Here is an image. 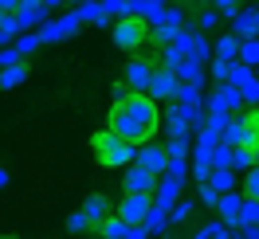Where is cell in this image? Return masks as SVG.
<instances>
[{
	"mask_svg": "<svg viewBox=\"0 0 259 239\" xmlns=\"http://www.w3.org/2000/svg\"><path fill=\"white\" fill-rule=\"evenodd\" d=\"M177 90H181L177 71L157 67V71H153V82H149V98H153V102H177Z\"/></svg>",
	"mask_w": 259,
	"mask_h": 239,
	"instance_id": "ba28073f",
	"label": "cell"
},
{
	"mask_svg": "<svg viewBox=\"0 0 259 239\" xmlns=\"http://www.w3.org/2000/svg\"><path fill=\"white\" fill-rule=\"evenodd\" d=\"M240 63L259 67V39H243L240 43Z\"/></svg>",
	"mask_w": 259,
	"mask_h": 239,
	"instance_id": "83f0119b",
	"label": "cell"
},
{
	"mask_svg": "<svg viewBox=\"0 0 259 239\" xmlns=\"http://www.w3.org/2000/svg\"><path fill=\"white\" fill-rule=\"evenodd\" d=\"M204 184H208V188H216L220 196H224V192H236V169H212Z\"/></svg>",
	"mask_w": 259,
	"mask_h": 239,
	"instance_id": "ac0fdd59",
	"label": "cell"
},
{
	"mask_svg": "<svg viewBox=\"0 0 259 239\" xmlns=\"http://www.w3.org/2000/svg\"><path fill=\"white\" fill-rule=\"evenodd\" d=\"M193 4H212V0H193Z\"/></svg>",
	"mask_w": 259,
	"mask_h": 239,
	"instance_id": "7dc6e473",
	"label": "cell"
},
{
	"mask_svg": "<svg viewBox=\"0 0 259 239\" xmlns=\"http://www.w3.org/2000/svg\"><path fill=\"white\" fill-rule=\"evenodd\" d=\"M255 165H259V145H255Z\"/></svg>",
	"mask_w": 259,
	"mask_h": 239,
	"instance_id": "c3c4849f",
	"label": "cell"
},
{
	"mask_svg": "<svg viewBox=\"0 0 259 239\" xmlns=\"http://www.w3.org/2000/svg\"><path fill=\"white\" fill-rule=\"evenodd\" d=\"M24 79H28V63L4 67V71H0V90H12V86H20Z\"/></svg>",
	"mask_w": 259,
	"mask_h": 239,
	"instance_id": "ffe728a7",
	"label": "cell"
},
{
	"mask_svg": "<svg viewBox=\"0 0 259 239\" xmlns=\"http://www.w3.org/2000/svg\"><path fill=\"white\" fill-rule=\"evenodd\" d=\"M236 231H240V239H259V223H240Z\"/></svg>",
	"mask_w": 259,
	"mask_h": 239,
	"instance_id": "f35d334b",
	"label": "cell"
},
{
	"mask_svg": "<svg viewBox=\"0 0 259 239\" xmlns=\"http://www.w3.org/2000/svg\"><path fill=\"white\" fill-rule=\"evenodd\" d=\"M75 4H79V8H82V4H95V0H75Z\"/></svg>",
	"mask_w": 259,
	"mask_h": 239,
	"instance_id": "f6af8a7d",
	"label": "cell"
},
{
	"mask_svg": "<svg viewBox=\"0 0 259 239\" xmlns=\"http://www.w3.org/2000/svg\"><path fill=\"white\" fill-rule=\"evenodd\" d=\"M177 102H181V106H204V90H196V86H189V82H181Z\"/></svg>",
	"mask_w": 259,
	"mask_h": 239,
	"instance_id": "4316f807",
	"label": "cell"
},
{
	"mask_svg": "<svg viewBox=\"0 0 259 239\" xmlns=\"http://www.w3.org/2000/svg\"><path fill=\"white\" fill-rule=\"evenodd\" d=\"M232 165H236V149L220 141L216 149H212V169H232Z\"/></svg>",
	"mask_w": 259,
	"mask_h": 239,
	"instance_id": "cb8c5ba5",
	"label": "cell"
},
{
	"mask_svg": "<svg viewBox=\"0 0 259 239\" xmlns=\"http://www.w3.org/2000/svg\"><path fill=\"white\" fill-rule=\"evenodd\" d=\"M67 231H71V235H87V231H95V223L87 220V212H75V216H67Z\"/></svg>",
	"mask_w": 259,
	"mask_h": 239,
	"instance_id": "484cf974",
	"label": "cell"
},
{
	"mask_svg": "<svg viewBox=\"0 0 259 239\" xmlns=\"http://www.w3.org/2000/svg\"><path fill=\"white\" fill-rule=\"evenodd\" d=\"M16 63H24V55H20L16 47H0V71H4V67H16Z\"/></svg>",
	"mask_w": 259,
	"mask_h": 239,
	"instance_id": "d590c367",
	"label": "cell"
},
{
	"mask_svg": "<svg viewBox=\"0 0 259 239\" xmlns=\"http://www.w3.org/2000/svg\"><path fill=\"white\" fill-rule=\"evenodd\" d=\"M240 98H243V102H247V106H259V82L251 79V82H247V86H243V90H240Z\"/></svg>",
	"mask_w": 259,
	"mask_h": 239,
	"instance_id": "8d00e7d4",
	"label": "cell"
},
{
	"mask_svg": "<svg viewBox=\"0 0 259 239\" xmlns=\"http://www.w3.org/2000/svg\"><path fill=\"white\" fill-rule=\"evenodd\" d=\"M153 71H157V63H153V59H130V67H126V75H122V82H126L134 94H149Z\"/></svg>",
	"mask_w": 259,
	"mask_h": 239,
	"instance_id": "8992f818",
	"label": "cell"
},
{
	"mask_svg": "<svg viewBox=\"0 0 259 239\" xmlns=\"http://www.w3.org/2000/svg\"><path fill=\"white\" fill-rule=\"evenodd\" d=\"M20 0H0V16H16Z\"/></svg>",
	"mask_w": 259,
	"mask_h": 239,
	"instance_id": "b9f144b4",
	"label": "cell"
},
{
	"mask_svg": "<svg viewBox=\"0 0 259 239\" xmlns=\"http://www.w3.org/2000/svg\"><path fill=\"white\" fill-rule=\"evenodd\" d=\"M0 24H4V16H0Z\"/></svg>",
	"mask_w": 259,
	"mask_h": 239,
	"instance_id": "816d5d0a",
	"label": "cell"
},
{
	"mask_svg": "<svg viewBox=\"0 0 259 239\" xmlns=\"http://www.w3.org/2000/svg\"><path fill=\"white\" fill-rule=\"evenodd\" d=\"M0 239H16V235H12V231H4V235H0Z\"/></svg>",
	"mask_w": 259,
	"mask_h": 239,
	"instance_id": "bcb514c9",
	"label": "cell"
},
{
	"mask_svg": "<svg viewBox=\"0 0 259 239\" xmlns=\"http://www.w3.org/2000/svg\"><path fill=\"white\" fill-rule=\"evenodd\" d=\"M232 169H243V173H247V169H255V149H247V145L236 149V165H232Z\"/></svg>",
	"mask_w": 259,
	"mask_h": 239,
	"instance_id": "d6a6232c",
	"label": "cell"
},
{
	"mask_svg": "<svg viewBox=\"0 0 259 239\" xmlns=\"http://www.w3.org/2000/svg\"><path fill=\"white\" fill-rule=\"evenodd\" d=\"M12 47H16L20 55H32V51L39 47V32H24V35L16 39V43H12Z\"/></svg>",
	"mask_w": 259,
	"mask_h": 239,
	"instance_id": "f1b7e54d",
	"label": "cell"
},
{
	"mask_svg": "<svg viewBox=\"0 0 259 239\" xmlns=\"http://www.w3.org/2000/svg\"><path fill=\"white\" fill-rule=\"evenodd\" d=\"M177 196H181V180L165 173L161 180H157V188H153V208H161V212H173V208H177Z\"/></svg>",
	"mask_w": 259,
	"mask_h": 239,
	"instance_id": "30bf717a",
	"label": "cell"
},
{
	"mask_svg": "<svg viewBox=\"0 0 259 239\" xmlns=\"http://www.w3.org/2000/svg\"><path fill=\"white\" fill-rule=\"evenodd\" d=\"M110 94H114V102H122V98H130V94H134V90H130L126 82L118 79V82H114V90H110Z\"/></svg>",
	"mask_w": 259,
	"mask_h": 239,
	"instance_id": "ab89813d",
	"label": "cell"
},
{
	"mask_svg": "<svg viewBox=\"0 0 259 239\" xmlns=\"http://www.w3.org/2000/svg\"><path fill=\"white\" fill-rule=\"evenodd\" d=\"M200 204H204V208H216V204H220V192L208 188V184H200Z\"/></svg>",
	"mask_w": 259,
	"mask_h": 239,
	"instance_id": "74e56055",
	"label": "cell"
},
{
	"mask_svg": "<svg viewBox=\"0 0 259 239\" xmlns=\"http://www.w3.org/2000/svg\"><path fill=\"white\" fill-rule=\"evenodd\" d=\"M91 153L102 169H130L138 161V145L118 137L114 129H98V133H91Z\"/></svg>",
	"mask_w": 259,
	"mask_h": 239,
	"instance_id": "7a4b0ae2",
	"label": "cell"
},
{
	"mask_svg": "<svg viewBox=\"0 0 259 239\" xmlns=\"http://www.w3.org/2000/svg\"><path fill=\"white\" fill-rule=\"evenodd\" d=\"M165 133H169V137H193V129L185 122L181 106H169V110H165Z\"/></svg>",
	"mask_w": 259,
	"mask_h": 239,
	"instance_id": "e0dca14e",
	"label": "cell"
},
{
	"mask_svg": "<svg viewBox=\"0 0 259 239\" xmlns=\"http://www.w3.org/2000/svg\"><path fill=\"white\" fill-rule=\"evenodd\" d=\"M212 59H220V63H240V39H236V35H220V39L212 43Z\"/></svg>",
	"mask_w": 259,
	"mask_h": 239,
	"instance_id": "9a60e30c",
	"label": "cell"
},
{
	"mask_svg": "<svg viewBox=\"0 0 259 239\" xmlns=\"http://www.w3.org/2000/svg\"><path fill=\"white\" fill-rule=\"evenodd\" d=\"M126 231H130V223L122 216H106V220L98 223V235L102 239H126Z\"/></svg>",
	"mask_w": 259,
	"mask_h": 239,
	"instance_id": "d6986e66",
	"label": "cell"
},
{
	"mask_svg": "<svg viewBox=\"0 0 259 239\" xmlns=\"http://www.w3.org/2000/svg\"><path fill=\"white\" fill-rule=\"evenodd\" d=\"M240 223H259V200H243V208H240Z\"/></svg>",
	"mask_w": 259,
	"mask_h": 239,
	"instance_id": "836d02e7",
	"label": "cell"
},
{
	"mask_svg": "<svg viewBox=\"0 0 259 239\" xmlns=\"http://www.w3.org/2000/svg\"><path fill=\"white\" fill-rule=\"evenodd\" d=\"M110 35L118 51H142L149 43V24L142 16H122L110 24Z\"/></svg>",
	"mask_w": 259,
	"mask_h": 239,
	"instance_id": "3957f363",
	"label": "cell"
},
{
	"mask_svg": "<svg viewBox=\"0 0 259 239\" xmlns=\"http://www.w3.org/2000/svg\"><path fill=\"white\" fill-rule=\"evenodd\" d=\"M240 208H243V192H224L220 204H216V212H220V220H224L228 227H240Z\"/></svg>",
	"mask_w": 259,
	"mask_h": 239,
	"instance_id": "4fadbf2b",
	"label": "cell"
},
{
	"mask_svg": "<svg viewBox=\"0 0 259 239\" xmlns=\"http://www.w3.org/2000/svg\"><path fill=\"white\" fill-rule=\"evenodd\" d=\"M134 165H142V169L153 173V176H165L169 173V153H165L161 141H146V145H138V161H134Z\"/></svg>",
	"mask_w": 259,
	"mask_h": 239,
	"instance_id": "52a82bcc",
	"label": "cell"
},
{
	"mask_svg": "<svg viewBox=\"0 0 259 239\" xmlns=\"http://www.w3.org/2000/svg\"><path fill=\"white\" fill-rule=\"evenodd\" d=\"M255 79V67H247V63H232V75H228V86H236V90H243L247 82Z\"/></svg>",
	"mask_w": 259,
	"mask_h": 239,
	"instance_id": "603a6c76",
	"label": "cell"
},
{
	"mask_svg": "<svg viewBox=\"0 0 259 239\" xmlns=\"http://www.w3.org/2000/svg\"><path fill=\"white\" fill-rule=\"evenodd\" d=\"M255 82H259V67H255Z\"/></svg>",
	"mask_w": 259,
	"mask_h": 239,
	"instance_id": "681fc988",
	"label": "cell"
},
{
	"mask_svg": "<svg viewBox=\"0 0 259 239\" xmlns=\"http://www.w3.org/2000/svg\"><path fill=\"white\" fill-rule=\"evenodd\" d=\"M157 180H161V176L146 173L142 165H130L126 176H122V188H126V192H153V188H157Z\"/></svg>",
	"mask_w": 259,
	"mask_h": 239,
	"instance_id": "8fae6325",
	"label": "cell"
},
{
	"mask_svg": "<svg viewBox=\"0 0 259 239\" xmlns=\"http://www.w3.org/2000/svg\"><path fill=\"white\" fill-rule=\"evenodd\" d=\"M153 212V192H126L118 208H114V216H122L130 227H138V223H146V216Z\"/></svg>",
	"mask_w": 259,
	"mask_h": 239,
	"instance_id": "277c9868",
	"label": "cell"
},
{
	"mask_svg": "<svg viewBox=\"0 0 259 239\" xmlns=\"http://www.w3.org/2000/svg\"><path fill=\"white\" fill-rule=\"evenodd\" d=\"M126 239H149V231L138 223V227H130V231H126Z\"/></svg>",
	"mask_w": 259,
	"mask_h": 239,
	"instance_id": "7bdbcfd3",
	"label": "cell"
},
{
	"mask_svg": "<svg viewBox=\"0 0 259 239\" xmlns=\"http://www.w3.org/2000/svg\"><path fill=\"white\" fill-rule=\"evenodd\" d=\"M232 35L236 39H259V24H255V8H240L236 20H232Z\"/></svg>",
	"mask_w": 259,
	"mask_h": 239,
	"instance_id": "7c38bea8",
	"label": "cell"
},
{
	"mask_svg": "<svg viewBox=\"0 0 259 239\" xmlns=\"http://www.w3.org/2000/svg\"><path fill=\"white\" fill-rule=\"evenodd\" d=\"M243 122L251 126V133H259V106H251V110L243 114Z\"/></svg>",
	"mask_w": 259,
	"mask_h": 239,
	"instance_id": "60d3db41",
	"label": "cell"
},
{
	"mask_svg": "<svg viewBox=\"0 0 259 239\" xmlns=\"http://www.w3.org/2000/svg\"><path fill=\"white\" fill-rule=\"evenodd\" d=\"M255 24H259V8H255Z\"/></svg>",
	"mask_w": 259,
	"mask_h": 239,
	"instance_id": "f907efd6",
	"label": "cell"
},
{
	"mask_svg": "<svg viewBox=\"0 0 259 239\" xmlns=\"http://www.w3.org/2000/svg\"><path fill=\"white\" fill-rule=\"evenodd\" d=\"M196 212V204H189V200H177V208L169 212V223H189V216Z\"/></svg>",
	"mask_w": 259,
	"mask_h": 239,
	"instance_id": "f546056e",
	"label": "cell"
},
{
	"mask_svg": "<svg viewBox=\"0 0 259 239\" xmlns=\"http://www.w3.org/2000/svg\"><path fill=\"white\" fill-rule=\"evenodd\" d=\"M106 129H114L118 137H126L134 145L157 141V129H161V106L149 94H130L122 102H114L106 114Z\"/></svg>",
	"mask_w": 259,
	"mask_h": 239,
	"instance_id": "6da1fadb",
	"label": "cell"
},
{
	"mask_svg": "<svg viewBox=\"0 0 259 239\" xmlns=\"http://www.w3.org/2000/svg\"><path fill=\"white\" fill-rule=\"evenodd\" d=\"M102 8H106V16H114V20L134 16V12H130V0H102Z\"/></svg>",
	"mask_w": 259,
	"mask_h": 239,
	"instance_id": "4dcf8cb0",
	"label": "cell"
},
{
	"mask_svg": "<svg viewBox=\"0 0 259 239\" xmlns=\"http://www.w3.org/2000/svg\"><path fill=\"white\" fill-rule=\"evenodd\" d=\"M177 79L189 82V86H196V90H204V79H208V71H204V63H193V59H185V63L177 67Z\"/></svg>",
	"mask_w": 259,
	"mask_h": 239,
	"instance_id": "2e32d148",
	"label": "cell"
},
{
	"mask_svg": "<svg viewBox=\"0 0 259 239\" xmlns=\"http://www.w3.org/2000/svg\"><path fill=\"white\" fill-rule=\"evenodd\" d=\"M8 180H12V176H8V169H0V188H8Z\"/></svg>",
	"mask_w": 259,
	"mask_h": 239,
	"instance_id": "ee69618b",
	"label": "cell"
},
{
	"mask_svg": "<svg viewBox=\"0 0 259 239\" xmlns=\"http://www.w3.org/2000/svg\"><path fill=\"white\" fill-rule=\"evenodd\" d=\"M79 16H82V24H98V28H106V24H110L106 8H102V0H95V4H82Z\"/></svg>",
	"mask_w": 259,
	"mask_h": 239,
	"instance_id": "44dd1931",
	"label": "cell"
},
{
	"mask_svg": "<svg viewBox=\"0 0 259 239\" xmlns=\"http://www.w3.org/2000/svg\"><path fill=\"white\" fill-rule=\"evenodd\" d=\"M79 24H82L79 8H75V12H67V16H59V20H48V24L39 28V43H59V39H67V35L79 32Z\"/></svg>",
	"mask_w": 259,
	"mask_h": 239,
	"instance_id": "5b68a950",
	"label": "cell"
},
{
	"mask_svg": "<svg viewBox=\"0 0 259 239\" xmlns=\"http://www.w3.org/2000/svg\"><path fill=\"white\" fill-rule=\"evenodd\" d=\"M16 24H20V32L44 28V24H48V4H44V0H20V8H16Z\"/></svg>",
	"mask_w": 259,
	"mask_h": 239,
	"instance_id": "9c48e42d",
	"label": "cell"
},
{
	"mask_svg": "<svg viewBox=\"0 0 259 239\" xmlns=\"http://www.w3.org/2000/svg\"><path fill=\"white\" fill-rule=\"evenodd\" d=\"M216 24H220V12H216V8H200V12H196V28H200V32H208Z\"/></svg>",
	"mask_w": 259,
	"mask_h": 239,
	"instance_id": "1f68e13d",
	"label": "cell"
},
{
	"mask_svg": "<svg viewBox=\"0 0 259 239\" xmlns=\"http://www.w3.org/2000/svg\"><path fill=\"white\" fill-rule=\"evenodd\" d=\"M82 212H87V220L95 223V231H98V223L106 220V216H114V208L110 200L102 196V192H95V196H87V204H82Z\"/></svg>",
	"mask_w": 259,
	"mask_h": 239,
	"instance_id": "5bb4252c",
	"label": "cell"
},
{
	"mask_svg": "<svg viewBox=\"0 0 259 239\" xmlns=\"http://www.w3.org/2000/svg\"><path fill=\"white\" fill-rule=\"evenodd\" d=\"M240 192H243V200H259V165L243 173V184H240Z\"/></svg>",
	"mask_w": 259,
	"mask_h": 239,
	"instance_id": "d4e9b609",
	"label": "cell"
},
{
	"mask_svg": "<svg viewBox=\"0 0 259 239\" xmlns=\"http://www.w3.org/2000/svg\"><path fill=\"white\" fill-rule=\"evenodd\" d=\"M212 8L220 12V16H228V20H236V12H240V0H212Z\"/></svg>",
	"mask_w": 259,
	"mask_h": 239,
	"instance_id": "e575fe53",
	"label": "cell"
},
{
	"mask_svg": "<svg viewBox=\"0 0 259 239\" xmlns=\"http://www.w3.org/2000/svg\"><path fill=\"white\" fill-rule=\"evenodd\" d=\"M142 227H146L149 235H165V231H169V212H161V208H153V212L146 216V223H142Z\"/></svg>",
	"mask_w": 259,
	"mask_h": 239,
	"instance_id": "7402d4cb",
	"label": "cell"
}]
</instances>
